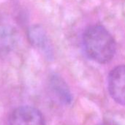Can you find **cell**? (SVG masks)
Listing matches in <instances>:
<instances>
[{
	"label": "cell",
	"instance_id": "cell-1",
	"mask_svg": "<svg viewBox=\"0 0 125 125\" xmlns=\"http://www.w3.org/2000/svg\"><path fill=\"white\" fill-rule=\"evenodd\" d=\"M83 43L87 56L101 64L111 62L116 50L115 40L102 25L87 27L83 35Z\"/></svg>",
	"mask_w": 125,
	"mask_h": 125
},
{
	"label": "cell",
	"instance_id": "cell-7",
	"mask_svg": "<svg viewBox=\"0 0 125 125\" xmlns=\"http://www.w3.org/2000/svg\"><path fill=\"white\" fill-rule=\"evenodd\" d=\"M99 125H114L113 123H111V122H104V123H102Z\"/></svg>",
	"mask_w": 125,
	"mask_h": 125
},
{
	"label": "cell",
	"instance_id": "cell-3",
	"mask_svg": "<svg viewBox=\"0 0 125 125\" xmlns=\"http://www.w3.org/2000/svg\"><path fill=\"white\" fill-rule=\"evenodd\" d=\"M108 87L113 99L125 105V66H117L110 72Z\"/></svg>",
	"mask_w": 125,
	"mask_h": 125
},
{
	"label": "cell",
	"instance_id": "cell-6",
	"mask_svg": "<svg viewBox=\"0 0 125 125\" xmlns=\"http://www.w3.org/2000/svg\"><path fill=\"white\" fill-rule=\"evenodd\" d=\"M49 85L55 97L64 104H70L72 96L64 81L58 75H52L50 78Z\"/></svg>",
	"mask_w": 125,
	"mask_h": 125
},
{
	"label": "cell",
	"instance_id": "cell-5",
	"mask_svg": "<svg viewBox=\"0 0 125 125\" xmlns=\"http://www.w3.org/2000/svg\"><path fill=\"white\" fill-rule=\"evenodd\" d=\"M28 38L34 47L41 50L48 58L52 56V48L50 41L45 31L40 25L36 24L30 27L28 29Z\"/></svg>",
	"mask_w": 125,
	"mask_h": 125
},
{
	"label": "cell",
	"instance_id": "cell-4",
	"mask_svg": "<svg viewBox=\"0 0 125 125\" xmlns=\"http://www.w3.org/2000/svg\"><path fill=\"white\" fill-rule=\"evenodd\" d=\"M18 33L16 27L7 18L0 16V56L11 52L18 42Z\"/></svg>",
	"mask_w": 125,
	"mask_h": 125
},
{
	"label": "cell",
	"instance_id": "cell-2",
	"mask_svg": "<svg viewBox=\"0 0 125 125\" xmlns=\"http://www.w3.org/2000/svg\"><path fill=\"white\" fill-rule=\"evenodd\" d=\"M8 125H45L41 112L31 106L15 108L9 116Z\"/></svg>",
	"mask_w": 125,
	"mask_h": 125
}]
</instances>
